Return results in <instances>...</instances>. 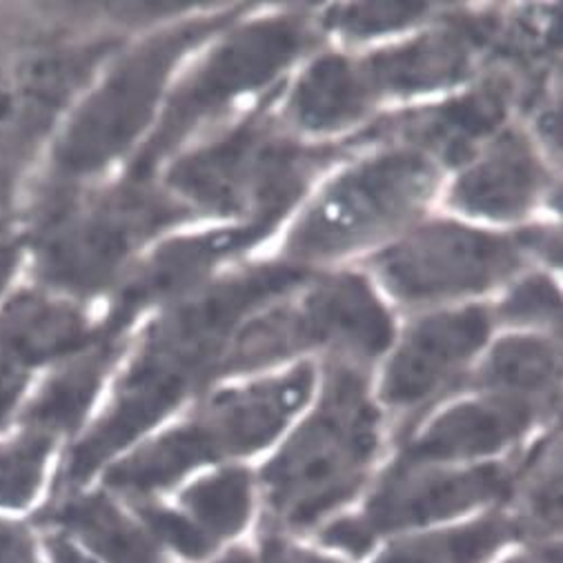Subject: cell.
Returning <instances> with one entry per match:
<instances>
[{
    "label": "cell",
    "instance_id": "6",
    "mask_svg": "<svg viewBox=\"0 0 563 563\" xmlns=\"http://www.w3.org/2000/svg\"><path fill=\"white\" fill-rule=\"evenodd\" d=\"M445 176L415 147H363L312 187L276 236L274 258L314 272L354 265L432 214Z\"/></svg>",
    "mask_w": 563,
    "mask_h": 563
},
{
    "label": "cell",
    "instance_id": "2",
    "mask_svg": "<svg viewBox=\"0 0 563 563\" xmlns=\"http://www.w3.org/2000/svg\"><path fill=\"white\" fill-rule=\"evenodd\" d=\"M372 372L354 361H319L314 399L254 467L258 530L310 539L367 493L393 448Z\"/></svg>",
    "mask_w": 563,
    "mask_h": 563
},
{
    "label": "cell",
    "instance_id": "17",
    "mask_svg": "<svg viewBox=\"0 0 563 563\" xmlns=\"http://www.w3.org/2000/svg\"><path fill=\"white\" fill-rule=\"evenodd\" d=\"M561 343L554 334L497 332L461 393H486L530 401L556 412Z\"/></svg>",
    "mask_w": 563,
    "mask_h": 563
},
{
    "label": "cell",
    "instance_id": "27",
    "mask_svg": "<svg viewBox=\"0 0 563 563\" xmlns=\"http://www.w3.org/2000/svg\"><path fill=\"white\" fill-rule=\"evenodd\" d=\"M25 386V374L21 363L5 356L0 358V423L8 419L14 404L19 401Z\"/></svg>",
    "mask_w": 563,
    "mask_h": 563
},
{
    "label": "cell",
    "instance_id": "1",
    "mask_svg": "<svg viewBox=\"0 0 563 563\" xmlns=\"http://www.w3.org/2000/svg\"><path fill=\"white\" fill-rule=\"evenodd\" d=\"M312 274L314 269L274 256L252 258L152 312L128 341L125 365L110 404L74 448L67 479L76 486L85 484L217 386L223 356L239 328Z\"/></svg>",
    "mask_w": 563,
    "mask_h": 563
},
{
    "label": "cell",
    "instance_id": "25",
    "mask_svg": "<svg viewBox=\"0 0 563 563\" xmlns=\"http://www.w3.org/2000/svg\"><path fill=\"white\" fill-rule=\"evenodd\" d=\"M254 543L261 563H350L310 539H297L272 530H258Z\"/></svg>",
    "mask_w": 563,
    "mask_h": 563
},
{
    "label": "cell",
    "instance_id": "4",
    "mask_svg": "<svg viewBox=\"0 0 563 563\" xmlns=\"http://www.w3.org/2000/svg\"><path fill=\"white\" fill-rule=\"evenodd\" d=\"M284 89V87H280ZM167 158L154 180L199 223H288L343 163V143H308L276 114L278 91Z\"/></svg>",
    "mask_w": 563,
    "mask_h": 563
},
{
    "label": "cell",
    "instance_id": "19",
    "mask_svg": "<svg viewBox=\"0 0 563 563\" xmlns=\"http://www.w3.org/2000/svg\"><path fill=\"white\" fill-rule=\"evenodd\" d=\"M174 508L217 548L241 541L258 521L254 467L228 463L185 482L169 497Z\"/></svg>",
    "mask_w": 563,
    "mask_h": 563
},
{
    "label": "cell",
    "instance_id": "9",
    "mask_svg": "<svg viewBox=\"0 0 563 563\" xmlns=\"http://www.w3.org/2000/svg\"><path fill=\"white\" fill-rule=\"evenodd\" d=\"M250 8H214L158 25L110 67L63 134L58 163L74 176L99 174L132 156L152 134L180 67Z\"/></svg>",
    "mask_w": 563,
    "mask_h": 563
},
{
    "label": "cell",
    "instance_id": "11",
    "mask_svg": "<svg viewBox=\"0 0 563 563\" xmlns=\"http://www.w3.org/2000/svg\"><path fill=\"white\" fill-rule=\"evenodd\" d=\"M497 334L490 301L410 314L372 372L374 399L393 441L441 401L459 395Z\"/></svg>",
    "mask_w": 563,
    "mask_h": 563
},
{
    "label": "cell",
    "instance_id": "16",
    "mask_svg": "<svg viewBox=\"0 0 563 563\" xmlns=\"http://www.w3.org/2000/svg\"><path fill=\"white\" fill-rule=\"evenodd\" d=\"M554 410L486 395L459 393L393 441L388 461L401 465H479L504 461L521 452Z\"/></svg>",
    "mask_w": 563,
    "mask_h": 563
},
{
    "label": "cell",
    "instance_id": "20",
    "mask_svg": "<svg viewBox=\"0 0 563 563\" xmlns=\"http://www.w3.org/2000/svg\"><path fill=\"white\" fill-rule=\"evenodd\" d=\"M103 563H174L128 504L110 495H89L58 517Z\"/></svg>",
    "mask_w": 563,
    "mask_h": 563
},
{
    "label": "cell",
    "instance_id": "26",
    "mask_svg": "<svg viewBox=\"0 0 563 563\" xmlns=\"http://www.w3.org/2000/svg\"><path fill=\"white\" fill-rule=\"evenodd\" d=\"M0 563H36L34 541L23 526L0 521Z\"/></svg>",
    "mask_w": 563,
    "mask_h": 563
},
{
    "label": "cell",
    "instance_id": "24",
    "mask_svg": "<svg viewBox=\"0 0 563 563\" xmlns=\"http://www.w3.org/2000/svg\"><path fill=\"white\" fill-rule=\"evenodd\" d=\"M49 450L52 437L43 432L0 448V506L21 508L32 501L41 486Z\"/></svg>",
    "mask_w": 563,
    "mask_h": 563
},
{
    "label": "cell",
    "instance_id": "14",
    "mask_svg": "<svg viewBox=\"0 0 563 563\" xmlns=\"http://www.w3.org/2000/svg\"><path fill=\"white\" fill-rule=\"evenodd\" d=\"M517 99L515 74L486 71L445 97L384 114L343 145L350 152L369 145H408L434 158L450 174L515 121Z\"/></svg>",
    "mask_w": 563,
    "mask_h": 563
},
{
    "label": "cell",
    "instance_id": "21",
    "mask_svg": "<svg viewBox=\"0 0 563 563\" xmlns=\"http://www.w3.org/2000/svg\"><path fill=\"white\" fill-rule=\"evenodd\" d=\"M443 12L432 3H345L314 12L317 25L332 47L356 52L408 36Z\"/></svg>",
    "mask_w": 563,
    "mask_h": 563
},
{
    "label": "cell",
    "instance_id": "13",
    "mask_svg": "<svg viewBox=\"0 0 563 563\" xmlns=\"http://www.w3.org/2000/svg\"><path fill=\"white\" fill-rule=\"evenodd\" d=\"M199 225L152 180L125 178L54 250V272L78 290L121 286L134 263L165 234Z\"/></svg>",
    "mask_w": 563,
    "mask_h": 563
},
{
    "label": "cell",
    "instance_id": "5",
    "mask_svg": "<svg viewBox=\"0 0 563 563\" xmlns=\"http://www.w3.org/2000/svg\"><path fill=\"white\" fill-rule=\"evenodd\" d=\"M325 45L310 10L245 12L180 67L125 178L152 180L167 158L267 99Z\"/></svg>",
    "mask_w": 563,
    "mask_h": 563
},
{
    "label": "cell",
    "instance_id": "18",
    "mask_svg": "<svg viewBox=\"0 0 563 563\" xmlns=\"http://www.w3.org/2000/svg\"><path fill=\"white\" fill-rule=\"evenodd\" d=\"M523 541L515 515L499 506L454 523L395 537L382 543L367 563H497Z\"/></svg>",
    "mask_w": 563,
    "mask_h": 563
},
{
    "label": "cell",
    "instance_id": "3",
    "mask_svg": "<svg viewBox=\"0 0 563 563\" xmlns=\"http://www.w3.org/2000/svg\"><path fill=\"white\" fill-rule=\"evenodd\" d=\"M319 361L223 382L106 467L123 501L165 499L192 477L267 454L314 399Z\"/></svg>",
    "mask_w": 563,
    "mask_h": 563
},
{
    "label": "cell",
    "instance_id": "23",
    "mask_svg": "<svg viewBox=\"0 0 563 563\" xmlns=\"http://www.w3.org/2000/svg\"><path fill=\"white\" fill-rule=\"evenodd\" d=\"M497 332L559 334L561 288L552 269L534 267L517 276L508 288L490 299Z\"/></svg>",
    "mask_w": 563,
    "mask_h": 563
},
{
    "label": "cell",
    "instance_id": "15",
    "mask_svg": "<svg viewBox=\"0 0 563 563\" xmlns=\"http://www.w3.org/2000/svg\"><path fill=\"white\" fill-rule=\"evenodd\" d=\"M556 195V174L541 141L512 121L471 161L445 176L439 197L443 214L493 228L517 230Z\"/></svg>",
    "mask_w": 563,
    "mask_h": 563
},
{
    "label": "cell",
    "instance_id": "22",
    "mask_svg": "<svg viewBox=\"0 0 563 563\" xmlns=\"http://www.w3.org/2000/svg\"><path fill=\"white\" fill-rule=\"evenodd\" d=\"M93 341L85 317L60 303L27 301L16 306L3 328V347L14 361H43L89 347Z\"/></svg>",
    "mask_w": 563,
    "mask_h": 563
},
{
    "label": "cell",
    "instance_id": "7",
    "mask_svg": "<svg viewBox=\"0 0 563 563\" xmlns=\"http://www.w3.org/2000/svg\"><path fill=\"white\" fill-rule=\"evenodd\" d=\"M561 263L556 223L493 230L450 214H428L388 245L354 265L397 314L482 303L495 299L517 276Z\"/></svg>",
    "mask_w": 563,
    "mask_h": 563
},
{
    "label": "cell",
    "instance_id": "29",
    "mask_svg": "<svg viewBox=\"0 0 563 563\" xmlns=\"http://www.w3.org/2000/svg\"><path fill=\"white\" fill-rule=\"evenodd\" d=\"M49 548H52V554H54V563H99L97 559L82 554L76 545H71L65 539H54L49 543Z\"/></svg>",
    "mask_w": 563,
    "mask_h": 563
},
{
    "label": "cell",
    "instance_id": "28",
    "mask_svg": "<svg viewBox=\"0 0 563 563\" xmlns=\"http://www.w3.org/2000/svg\"><path fill=\"white\" fill-rule=\"evenodd\" d=\"M208 563H261V556L256 543H247L241 539L221 548Z\"/></svg>",
    "mask_w": 563,
    "mask_h": 563
},
{
    "label": "cell",
    "instance_id": "12",
    "mask_svg": "<svg viewBox=\"0 0 563 563\" xmlns=\"http://www.w3.org/2000/svg\"><path fill=\"white\" fill-rule=\"evenodd\" d=\"M280 221L199 223L158 239L121 280L117 301L103 328L110 336L128 339L130 328L250 261L284 230Z\"/></svg>",
    "mask_w": 563,
    "mask_h": 563
},
{
    "label": "cell",
    "instance_id": "10",
    "mask_svg": "<svg viewBox=\"0 0 563 563\" xmlns=\"http://www.w3.org/2000/svg\"><path fill=\"white\" fill-rule=\"evenodd\" d=\"M517 454L479 465H401L386 461L361 501L325 523L310 541L350 563H358L395 537L506 506L515 486Z\"/></svg>",
    "mask_w": 563,
    "mask_h": 563
},
{
    "label": "cell",
    "instance_id": "8",
    "mask_svg": "<svg viewBox=\"0 0 563 563\" xmlns=\"http://www.w3.org/2000/svg\"><path fill=\"white\" fill-rule=\"evenodd\" d=\"M399 325V314L363 269H319L239 328L223 356L219 384L306 358H343L377 367Z\"/></svg>",
    "mask_w": 563,
    "mask_h": 563
}]
</instances>
